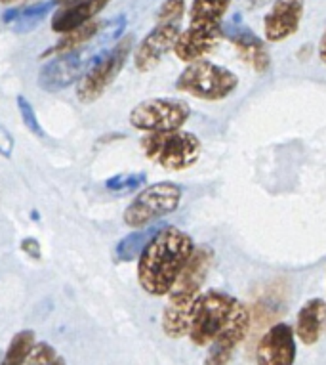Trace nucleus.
<instances>
[{
    "label": "nucleus",
    "mask_w": 326,
    "mask_h": 365,
    "mask_svg": "<svg viewBox=\"0 0 326 365\" xmlns=\"http://www.w3.org/2000/svg\"><path fill=\"white\" fill-rule=\"evenodd\" d=\"M195 251V243L178 227H160L137 257V282L151 297H164L172 291Z\"/></svg>",
    "instance_id": "nucleus-1"
},
{
    "label": "nucleus",
    "mask_w": 326,
    "mask_h": 365,
    "mask_svg": "<svg viewBox=\"0 0 326 365\" xmlns=\"http://www.w3.org/2000/svg\"><path fill=\"white\" fill-rule=\"evenodd\" d=\"M142 150L149 161L157 163L170 173L193 167L202 153L201 140L193 132L168 130L147 132L142 138Z\"/></svg>",
    "instance_id": "nucleus-2"
},
{
    "label": "nucleus",
    "mask_w": 326,
    "mask_h": 365,
    "mask_svg": "<svg viewBox=\"0 0 326 365\" xmlns=\"http://www.w3.org/2000/svg\"><path fill=\"white\" fill-rule=\"evenodd\" d=\"M238 86V77L233 71L206 60L187 63L176 81V90L204 102H220L231 96Z\"/></svg>",
    "instance_id": "nucleus-3"
},
{
    "label": "nucleus",
    "mask_w": 326,
    "mask_h": 365,
    "mask_svg": "<svg viewBox=\"0 0 326 365\" xmlns=\"http://www.w3.org/2000/svg\"><path fill=\"white\" fill-rule=\"evenodd\" d=\"M134 50V36L126 35L120 38L113 48L101 50L95 56L94 63L83 75V78L77 83V98L78 102L92 103L100 100L105 90L115 83L119 73L125 69L126 61L130 58Z\"/></svg>",
    "instance_id": "nucleus-4"
},
{
    "label": "nucleus",
    "mask_w": 326,
    "mask_h": 365,
    "mask_svg": "<svg viewBox=\"0 0 326 365\" xmlns=\"http://www.w3.org/2000/svg\"><path fill=\"white\" fill-rule=\"evenodd\" d=\"M179 201H182V187L178 184L159 182L137 193L136 199L126 207L122 218L126 226L140 230L153 224L154 220H160L162 216L172 215L179 207Z\"/></svg>",
    "instance_id": "nucleus-5"
},
{
    "label": "nucleus",
    "mask_w": 326,
    "mask_h": 365,
    "mask_svg": "<svg viewBox=\"0 0 326 365\" xmlns=\"http://www.w3.org/2000/svg\"><path fill=\"white\" fill-rule=\"evenodd\" d=\"M237 304V299H233L231 294L221 293V291L201 293L189 331L191 342L195 346H210L214 339L226 327Z\"/></svg>",
    "instance_id": "nucleus-6"
},
{
    "label": "nucleus",
    "mask_w": 326,
    "mask_h": 365,
    "mask_svg": "<svg viewBox=\"0 0 326 365\" xmlns=\"http://www.w3.org/2000/svg\"><path fill=\"white\" fill-rule=\"evenodd\" d=\"M191 117L189 103L179 98H151L130 111V125L143 132L178 130Z\"/></svg>",
    "instance_id": "nucleus-7"
},
{
    "label": "nucleus",
    "mask_w": 326,
    "mask_h": 365,
    "mask_svg": "<svg viewBox=\"0 0 326 365\" xmlns=\"http://www.w3.org/2000/svg\"><path fill=\"white\" fill-rule=\"evenodd\" d=\"M100 52L101 50H88L83 46V48L69 50L63 54H56L53 60L41 67L38 86L52 94L69 88L71 84L78 83L83 78V75L88 71Z\"/></svg>",
    "instance_id": "nucleus-8"
},
{
    "label": "nucleus",
    "mask_w": 326,
    "mask_h": 365,
    "mask_svg": "<svg viewBox=\"0 0 326 365\" xmlns=\"http://www.w3.org/2000/svg\"><path fill=\"white\" fill-rule=\"evenodd\" d=\"M221 36H224L221 24L191 21L189 29L179 33L178 41L174 44V54L185 63L204 60V56L212 54L214 50L218 48Z\"/></svg>",
    "instance_id": "nucleus-9"
},
{
    "label": "nucleus",
    "mask_w": 326,
    "mask_h": 365,
    "mask_svg": "<svg viewBox=\"0 0 326 365\" xmlns=\"http://www.w3.org/2000/svg\"><path fill=\"white\" fill-rule=\"evenodd\" d=\"M250 324H252V314L246 306L238 302L226 327L220 331V335L216 336L210 344V352H208L204 364H227L231 359L235 348L248 335Z\"/></svg>",
    "instance_id": "nucleus-10"
},
{
    "label": "nucleus",
    "mask_w": 326,
    "mask_h": 365,
    "mask_svg": "<svg viewBox=\"0 0 326 365\" xmlns=\"http://www.w3.org/2000/svg\"><path fill=\"white\" fill-rule=\"evenodd\" d=\"M179 33V24L157 25L134 50V66L137 71L147 73L159 66L162 58L174 50Z\"/></svg>",
    "instance_id": "nucleus-11"
},
{
    "label": "nucleus",
    "mask_w": 326,
    "mask_h": 365,
    "mask_svg": "<svg viewBox=\"0 0 326 365\" xmlns=\"http://www.w3.org/2000/svg\"><path fill=\"white\" fill-rule=\"evenodd\" d=\"M296 333L290 325L277 324L256 346V361L261 365H292L296 361Z\"/></svg>",
    "instance_id": "nucleus-12"
},
{
    "label": "nucleus",
    "mask_w": 326,
    "mask_h": 365,
    "mask_svg": "<svg viewBox=\"0 0 326 365\" xmlns=\"http://www.w3.org/2000/svg\"><path fill=\"white\" fill-rule=\"evenodd\" d=\"M303 0H275L263 19V35L269 42H283L296 35L303 18Z\"/></svg>",
    "instance_id": "nucleus-13"
},
{
    "label": "nucleus",
    "mask_w": 326,
    "mask_h": 365,
    "mask_svg": "<svg viewBox=\"0 0 326 365\" xmlns=\"http://www.w3.org/2000/svg\"><path fill=\"white\" fill-rule=\"evenodd\" d=\"M199 299H201V291L199 293H170V299L162 312V331L168 339L179 341L184 336H189Z\"/></svg>",
    "instance_id": "nucleus-14"
},
{
    "label": "nucleus",
    "mask_w": 326,
    "mask_h": 365,
    "mask_svg": "<svg viewBox=\"0 0 326 365\" xmlns=\"http://www.w3.org/2000/svg\"><path fill=\"white\" fill-rule=\"evenodd\" d=\"M294 333L305 346H313L320 341L326 333V300L311 299L300 308Z\"/></svg>",
    "instance_id": "nucleus-15"
},
{
    "label": "nucleus",
    "mask_w": 326,
    "mask_h": 365,
    "mask_svg": "<svg viewBox=\"0 0 326 365\" xmlns=\"http://www.w3.org/2000/svg\"><path fill=\"white\" fill-rule=\"evenodd\" d=\"M109 2L111 0H80L77 4L60 8L58 12L53 14L52 31L60 33V35H65L69 31L92 21L98 14L105 10Z\"/></svg>",
    "instance_id": "nucleus-16"
},
{
    "label": "nucleus",
    "mask_w": 326,
    "mask_h": 365,
    "mask_svg": "<svg viewBox=\"0 0 326 365\" xmlns=\"http://www.w3.org/2000/svg\"><path fill=\"white\" fill-rule=\"evenodd\" d=\"M229 41L233 42V46L237 50L238 58L246 63L248 67H252L254 71L265 73L271 66V56H269V50H267L265 42L261 41L260 36L254 35L252 31L248 29H235L229 33Z\"/></svg>",
    "instance_id": "nucleus-17"
},
{
    "label": "nucleus",
    "mask_w": 326,
    "mask_h": 365,
    "mask_svg": "<svg viewBox=\"0 0 326 365\" xmlns=\"http://www.w3.org/2000/svg\"><path fill=\"white\" fill-rule=\"evenodd\" d=\"M214 252L210 247H195L189 262L185 264L184 272L179 274L178 282H176L170 293H199L201 285L206 279L208 272H210Z\"/></svg>",
    "instance_id": "nucleus-18"
},
{
    "label": "nucleus",
    "mask_w": 326,
    "mask_h": 365,
    "mask_svg": "<svg viewBox=\"0 0 326 365\" xmlns=\"http://www.w3.org/2000/svg\"><path fill=\"white\" fill-rule=\"evenodd\" d=\"M101 27H103L101 21L92 19V21H88V24H84L80 25V27H77V29L69 31V33L63 35V38H61L56 46H52L48 52H44L42 58H50V56L63 54V52H69V50L83 48V46H86V44L92 41V38H95V36L100 35Z\"/></svg>",
    "instance_id": "nucleus-19"
},
{
    "label": "nucleus",
    "mask_w": 326,
    "mask_h": 365,
    "mask_svg": "<svg viewBox=\"0 0 326 365\" xmlns=\"http://www.w3.org/2000/svg\"><path fill=\"white\" fill-rule=\"evenodd\" d=\"M159 230L160 227L145 226V230H142V232H134V234L126 235L125 240L117 245V258H119L120 262H132V260H136L142 255L143 249H145V245L151 241V237Z\"/></svg>",
    "instance_id": "nucleus-20"
},
{
    "label": "nucleus",
    "mask_w": 326,
    "mask_h": 365,
    "mask_svg": "<svg viewBox=\"0 0 326 365\" xmlns=\"http://www.w3.org/2000/svg\"><path fill=\"white\" fill-rule=\"evenodd\" d=\"M231 6V0H193L189 8L191 21L221 24V18Z\"/></svg>",
    "instance_id": "nucleus-21"
},
{
    "label": "nucleus",
    "mask_w": 326,
    "mask_h": 365,
    "mask_svg": "<svg viewBox=\"0 0 326 365\" xmlns=\"http://www.w3.org/2000/svg\"><path fill=\"white\" fill-rule=\"evenodd\" d=\"M53 2H38V4H31L27 8H14V10H8L2 19L6 24H21L23 27L19 31H25L27 27H33L35 24H38L44 16H46L50 10H52Z\"/></svg>",
    "instance_id": "nucleus-22"
},
{
    "label": "nucleus",
    "mask_w": 326,
    "mask_h": 365,
    "mask_svg": "<svg viewBox=\"0 0 326 365\" xmlns=\"http://www.w3.org/2000/svg\"><path fill=\"white\" fill-rule=\"evenodd\" d=\"M35 346V331L25 329L16 333L10 342V346H8L6 354H4V359H2V364L6 365H21L27 361L29 358L31 350Z\"/></svg>",
    "instance_id": "nucleus-23"
},
{
    "label": "nucleus",
    "mask_w": 326,
    "mask_h": 365,
    "mask_svg": "<svg viewBox=\"0 0 326 365\" xmlns=\"http://www.w3.org/2000/svg\"><path fill=\"white\" fill-rule=\"evenodd\" d=\"M147 182V176L143 173H130V174H117L113 178L105 182V187L111 193L117 195H126V193L136 192L137 187H142Z\"/></svg>",
    "instance_id": "nucleus-24"
},
{
    "label": "nucleus",
    "mask_w": 326,
    "mask_h": 365,
    "mask_svg": "<svg viewBox=\"0 0 326 365\" xmlns=\"http://www.w3.org/2000/svg\"><path fill=\"white\" fill-rule=\"evenodd\" d=\"M25 364L29 365H58V364H65V359L61 358L60 354L56 352V348L52 344H48V342H38L33 350H31L29 358Z\"/></svg>",
    "instance_id": "nucleus-25"
},
{
    "label": "nucleus",
    "mask_w": 326,
    "mask_h": 365,
    "mask_svg": "<svg viewBox=\"0 0 326 365\" xmlns=\"http://www.w3.org/2000/svg\"><path fill=\"white\" fill-rule=\"evenodd\" d=\"M184 14L185 0H164L157 14V21L159 24H179Z\"/></svg>",
    "instance_id": "nucleus-26"
},
{
    "label": "nucleus",
    "mask_w": 326,
    "mask_h": 365,
    "mask_svg": "<svg viewBox=\"0 0 326 365\" xmlns=\"http://www.w3.org/2000/svg\"><path fill=\"white\" fill-rule=\"evenodd\" d=\"M18 109L21 119H23V125L29 128L33 134H36L38 138H44V132H42L41 125H38V119H36L35 109L31 106V102L25 96H18Z\"/></svg>",
    "instance_id": "nucleus-27"
},
{
    "label": "nucleus",
    "mask_w": 326,
    "mask_h": 365,
    "mask_svg": "<svg viewBox=\"0 0 326 365\" xmlns=\"http://www.w3.org/2000/svg\"><path fill=\"white\" fill-rule=\"evenodd\" d=\"M12 151H14L12 134H10L4 126H0V155L10 159V157H12Z\"/></svg>",
    "instance_id": "nucleus-28"
},
{
    "label": "nucleus",
    "mask_w": 326,
    "mask_h": 365,
    "mask_svg": "<svg viewBox=\"0 0 326 365\" xmlns=\"http://www.w3.org/2000/svg\"><path fill=\"white\" fill-rule=\"evenodd\" d=\"M21 249H23L25 255H29L31 258H41V245H38V241L33 240V237H27V240L21 241Z\"/></svg>",
    "instance_id": "nucleus-29"
},
{
    "label": "nucleus",
    "mask_w": 326,
    "mask_h": 365,
    "mask_svg": "<svg viewBox=\"0 0 326 365\" xmlns=\"http://www.w3.org/2000/svg\"><path fill=\"white\" fill-rule=\"evenodd\" d=\"M319 58L320 61L326 66V31L322 33V36H320V42H319Z\"/></svg>",
    "instance_id": "nucleus-30"
},
{
    "label": "nucleus",
    "mask_w": 326,
    "mask_h": 365,
    "mask_svg": "<svg viewBox=\"0 0 326 365\" xmlns=\"http://www.w3.org/2000/svg\"><path fill=\"white\" fill-rule=\"evenodd\" d=\"M243 2L248 10H256V8H261L263 4H267L269 0H243Z\"/></svg>",
    "instance_id": "nucleus-31"
},
{
    "label": "nucleus",
    "mask_w": 326,
    "mask_h": 365,
    "mask_svg": "<svg viewBox=\"0 0 326 365\" xmlns=\"http://www.w3.org/2000/svg\"><path fill=\"white\" fill-rule=\"evenodd\" d=\"M53 6H71V4H77V2H80V0H52Z\"/></svg>",
    "instance_id": "nucleus-32"
},
{
    "label": "nucleus",
    "mask_w": 326,
    "mask_h": 365,
    "mask_svg": "<svg viewBox=\"0 0 326 365\" xmlns=\"http://www.w3.org/2000/svg\"><path fill=\"white\" fill-rule=\"evenodd\" d=\"M14 2H19V0H0V4H14Z\"/></svg>",
    "instance_id": "nucleus-33"
},
{
    "label": "nucleus",
    "mask_w": 326,
    "mask_h": 365,
    "mask_svg": "<svg viewBox=\"0 0 326 365\" xmlns=\"http://www.w3.org/2000/svg\"><path fill=\"white\" fill-rule=\"evenodd\" d=\"M2 359H4V354L0 352V361H2Z\"/></svg>",
    "instance_id": "nucleus-34"
}]
</instances>
